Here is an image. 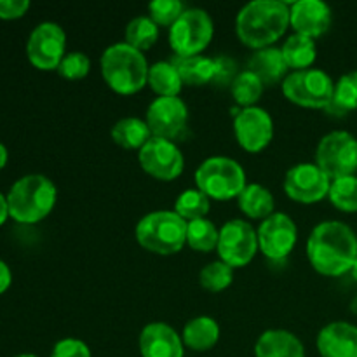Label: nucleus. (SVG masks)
I'll return each mask as SVG.
<instances>
[{
	"mask_svg": "<svg viewBox=\"0 0 357 357\" xmlns=\"http://www.w3.org/2000/svg\"><path fill=\"white\" fill-rule=\"evenodd\" d=\"M307 258L316 272L328 278H340L354 267L357 260V236L338 220L316 225L307 241Z\"/></svg>",
	"mask_w": 357,
	"mask_h": 357,
	"instance_id": "f257e3e1",
	"label": "nucleus"
},
{
	"mask_svg": "<svg viewBox=\"0 0 357 357\" xmlns=\"http://www.w3.org/2000/svg\"><path fill=\"white\" fill-rule=\"evenodd\" d=\"M289 28V3L281 0H253L239 10L236 33L246 47H272Z\"/></svg>",
	"mask_w": 357,
	"mask_h": 357,
	"instance_id": "f03ea898",
	"label": "nucleus"
},
{
	"mask_svg": "<svg viewBox=\"0 0 357 357\" xmlns=\"http://www.w3.org/2000/svg\"><path fill=\"white\" fill-rule=\"evenodd\" d=\"M58 199L54 181L44 174H26L10 187L7 194L9 216L17 223L33 225L52 213Z\"/></svg>",
	"mask_w": 357,
	"mask_h": 357,
	"instance_id": "7ed1b4c3",
	"label": "nucleus"
},
{
	"mask_svg": "<svg viewBox=\"0 0 357 357\" xmlns=\"http://www.w3.org/2000/svg\"><path fill=\"white\" fill-rule=\"evenodd\" d=\"M101 75L105 82L117 94H136L146 86L150 65L142 51L126 42H117L101 54Z\"/></svg>",
	"mask_w": 357,
	"mask_h": 357,
	"instance_id": "20e7f679",
	"label": "nucleus"
},
{
	"mask_svg": "<svg viewBox=\"0 0 357 357\" xmlns=\"http://www.w3.org/2000/svg\"><path fill=\"white\" fill-rule=\"evenodd\" d=\"M135 236L139 246L150 253L176 255L187 244V222L174 211H153L139 220Z\"/></svg>",
	"mask_w": 357,
	"mask_h": 357,
	"instance_id": "39448f33",
	"label": "nucleus"
},
{
	"mask_svg": "<svg viewBox=\"0 0 357 357\" xmlns=\"http://www.w3.org/2000/svg\"><path fill=\"white\" fill-rule=\"evenodd\" d=\"M199 190L215 201L237 199L248 185L246 173L236 159L223 155L208 157L195 171Z\"/></svg>",
	"mask_w": 357,
	"mask_h": 357,
	"instance_id": "423d86ee",
	"label": "nucleus"
},
{
	"mask_svg": "<svg viewBox=\"0 0 357 357\" xmlns=\"http://www.w3.org/2000/svg\"><path fill=\"white\" fill-rule=\"evenodd\" d=\"M282 86L286 100L298 107L326 110L333 101L335 82L324 70L307 68L298 72H289Z\"/></svg>",
	"mask_w": 357,
	"mask_h": 357,
	"instance_id": "0eeeda50",
	"label": "nucleus"
},
{
	"mask_svg": "<svg viewBox=\"0 0 357 357\" xmlns=\"http://www.w3.org/2000/svg\"><path fill=\"white\" fill-rule=\"evenodd\" d=\"M215 35V24L204 9H185L176 23L169 28V44L174 56L190 58L201 56L211 44Z\"/></svg>",
	"mask_w": 357,
	"mask_h": 357,
	"instance_id": "6e6552de",
	"label": "nucleus"
},
{
	"mask_svg": "<svg viewBox=\"0 0 357 357\" xmlns=\"http://www.w3.org/2000/svg\"><path fill=\"white\" fill-rule=\"evenodd\" d=\"M316 164L331 178L357 173V138L349 131H331L323 136L316 149Z\"/></svg>",
	"mask_w": 357,
	"mask_h": 357,
	"instance_id": "1a4fd4ad",
	"label": "nucleus"
},
{
	"mask_svg": "<svg viewBox=\"0 0 357 357\" xmlns=\"http://www.w3.org/2000/svg\"><path fill=\"white\" fill-rule=\"evenodd\" d=\"M216 251L220 260L229 267H246L258 251L257 230L246 220H230L220 229Z\"/></svg>",
	"mask_w": 357,
	"mask_h": 357,
	"instance_id": "9d476101",
	"label": "nucleus"
},
{
	"mask_svg": "<svg viewBox=\"0 0 357 357\" xmlns=\"http://www.w3.org/2000/svg\"><path fill=\"white\" fill-rule=\"evenodd\" d=\"M66 54V33L58 23L44 21L37 24L26 42V56L38 70H58Z\"/></svg>",
	"mask_w": 357,
	"mask_h": 357,
	"instance_id": "9b49d317",
	"label": "nucleus"
},
{
	"mask_svg": "<svg viewBox=\"0 0 357 357\" xmlns=\"http://www.w3.org/2000/svg\"><path fill=\"white\" fill-rule=\"evenodd\" d=\"M282 187L291 201L314 204L328 197L331 178L316 162H300L289 167Z\"/></svg>",
	"mask_w": 357,
	"mask_h": 357,
	"instance_id": "f8f14e48",
	"label": "nucleus"
},
{
	"mask_svg": "<svg viewBox=\"0 0 357 357\" xmlns=\"http://www.w3.org/2000/svg\"><path fill=\"white\" fill-rule=\"evenodd\" d=\"M258 250L268 260H284L295 250L298 239V229L291 216L286 213H274L260 223L257 230Z\"/></svg>",
	"mask_w": 357,
	"mask_h": 357,
	"instance_id": "ddd939ff",
	"label": "nucleus"
},
{
	"mask_svg": "<svg viewBox=\"0 0 357 357\" xmlns=\"http://www.w3.org/2000/svg\"><path fill=\"white\" fill-rule=\"evenodd\" d=\"M138 162L146 174L162 181L176 180L185 167L183 153L176 143L155 136L138 152Z\"/></svg>",
	"mask_w": 357,
	"mask_h": 357,
	"instance_id": "4468645a",
	"label": "nucleus"
},
{
	"mask_svg": "<svg viewBox=\"0 0 357 357\" xmlns=\"http://www.w3.org/2000/svg\"><path fill=\"white\" fill-rule=\"evenodd\" d=\"M236 139L246 152L258 153L274 138V121L261 107L243 108L234 117Z\"/></svg>",
	"mask_w": 357,
	"mask_h": 357,
	"instance_id": "2eb2a0df",
	"label": "nucleus"
},
{
	"mask_svg": "<svg viewBox=\"0 0 357 357\" xmlns=\"http://www.w3.org/2000/svg\"><path fill=\"white\" fill-rule=\"evenodd\" d=\"M152 136L173 142L188 122V108L180 96H157L149 105L145 117Z\"/></svg>",
	"mask_w": 357,
	"mask_h": 357,
	"instance_id": "dca6fc26",
	"label": "nucleus"
},
{
	"mask_svg": "<svg viewBox=\"0 0 357 357\" xmlns=\"http://www.w3.org/2000/svg\"><path fill=\"white\" fill-rule=\"evenodd\" d=\"M331 21L333 13L323 0H296L289 6V24L295 33L314 40L330 30Z\"/></svg>",
	"mask_w": 357,
	"mask_h": 357,
	"instance_id": "f3484780",
	"label": "nucleus"
},
{
	"mask_svg": "<svg viewBox=\"0 0 357 357\" xmlns=\"http://www.w3.org/2000/svg\"><path fill=\"white\" fill-rule=\"evenodd\" d=\"M142 357H183L185 345L174 328L166 323H150L139 333Z\"/></svg>",
	"mask_w": 357,
	"mask_h": 357,
	"instance_id": "a211bd4d",
	"label": "nucleus"
},
{
	"mask_svg": "<svg viewBox=\"0 0 357 357\" xmlns=\"http://www.w3.org/2000/svg\"><path fill=\"white\" fill-rule=\"evenodd\" d=\"M316 344L323 357H357V326L333 321L319 331Z\"/></svg>",
	"mask_w": 357,
	"mask_h": 357,
	"instance_id": "6ab92c4d",
	"label": "nucleus"
},
{
	"mask_svg": "<svg viewBox=\"0 0 357 357\" xmlns=\"http://www.w3.org/2000/svg\"><path fill=\"white\" fill-rule=\"evenodd\" d=\"M248 70L253 72L264 82V86L282 84L289 75V68L284 61L281 47H274V45L255 51L248 61Z\"/></svg>",
	"mask_w": 357,
	"mask_h": 357,
	"instance_id": "aec40b11",
	"label": "nucleus"
},
{
	"mask_svg": "<svg viewBox=\"0 0 357 357\" xmlns=\"http://www.w3.org/2000/svg\"><path fill=\"white\" fill-rule=\"evenodd\" d=\"M257 357H305V347L295 333L288 330H267L255 345Z\"/></svg>",
	"mask_w": 357,
	"mask_h": 357,
	"instance_id": "412c9836",
	"label": "nucleus"
},
{
	"mask_svg": "<svg viewBox=\"0 0 357 357\" xmlns=\"http://www.w3.org/2000/svg\"><path fill=\"white\" fill-rule=\"evenodd\" d=\"M185 347L195 352L211 351L220 340V324L209 316H199L188 321L181 331Z\"/></svg>",
	"mask_w": 357,
	"mask_h": 357,
	"instance_id": "4be33fe9",
	"label": "nucleus"
},
{
	"mask_svg": "<svg viewBox=\"0 0 357 357\" xmlns=\"http://www.w3.org/2000/svg\"><path fill=\"white\" fill-rule=\"evenodd\" d=\"M237 204H239L241 211L251 220H261L268 218L274 215L275 201L272 192L267 187L260 183H248L241 195L237 197Z\"/></svg>",
	"mask_w": 357,
	"mask_h": 357,
	"instance_id": "5701e85b",
	"label": "nucleus"
},
{
	"mask_svg": "<svg viewBox=\"0 0 357 357\" xmlns=\"http://www.w3.org/2000/svg\"><path fill=\"white\" fill-rule=\"evenodd\" d=\"M112 139L126 150H142L153 138L146 121L138 117H124L112 128Z\"/></svg>",
	"mask_w": 357,
	"mask_h": 357,
	"instance_id": "b1692460",
	"label": "nucleus"
},
{
	"mask_svg": "<svg viewBox=\"0 0 357 357\" xmlns=\"http://www.w3.org/2000/svg\"><path fill=\"white\" fill-rule=\"evenodd\" d=\"M281 51L282 56H284L286 65H288V68L293 70V72L312 68L317 56L316 40L300 33H293L291 37L286 38Z\"/></svg>",
	"mask_w": 357,
	"mask_h": 357,
	"instance_id": "393cba45",
	"label": "nucleus"
},
{
	"mask_svg": "<svg viewBox=\"0 0 357 357\" xmlns=\"http://www.w3.org/2000/svg\"><path fill=\"white\" fill-rule=\"evenodd\" d=\"M146 86H150L157 96H180L183 80L173 61H157L150 65Z\"/></svg>",
	"mask_w": 357,
	"mask_h": 357,
	"instance_id": "a878e982",
	"label": "nucleus"
},
{
	"mask_svg": "<svg viewBox=\"0 0 357 357\" xmlns=\"http://www.w3.org/2000/svg\"><path fill=\"white\" fill-rule=\"evenodd\" d=\"M173 65L180 72L183 84L188 86H206L215 80V59L208 56H190V58H178L174 56Z\"/></svg>",
	"mask_w": 357,
	"mask_h": 357,
	"instance_id": "bb28decb",
	"label": "nucleus"
},
{
	"mask_svg": "<svg viewBox=\"0 0 357 357\" xmlns=\"http://www.w3.org/2000/svg\"><path fill=\"white\" fill-rule=\"evenodd\" d=\"M352 110H357V70L344 73L335 82L333 101L326 108L331 115H345Z\"/></svg>",
	"mask_w": 357,
	"mask_h": 357,
	"instance_id": "cd10ccee",
	"label": "nucleus"
},
{
	"mask_svg": "<svg viewBox=\"0 0 357 357\" xmlns=\"http://www.w3.org/2000/svg\"><path fill=\"white\" fill-rule=\"evenodd\" d=\"M211 208V199L202 194L197 187L183 190L174 201V213L180 215L185 222L206 218Z\"/></svg>",
	"mask_w": 357,
	"mask_h": 357,
	"instance_id": "c85d7f7f",
	"label": "nucleus"
},
{
	"mask_svg": "<svg viewBox=\"0 0 357 357\" xmlns=\"http://www.w3.org/2000/svg\"><path fill=\"white\" fill-rule=\"evenodd\" d=\"M264 82L255 75L250 70H243L236 75V79L230 84V91H232V96L236 100V103H239L243 108L248 107H257L258 100L264 94Z\"/></svg>",
	"mask_w": 357,
	"mask_h": 357,
	"instance_id": "c756f323",
	"label": "nucleus"
},
{
	"mask_svg": "<svg viewBox=\"0 0 357 357\" xmlns=\"http://www.w3.org/2000/svg\"><path fill=\"white\" fill-rule=\"evenodd\" d=\"M159 40V26L149 16L132 17L126 26V44L138 51H146L153 47Z\"/></svg>",
	"mask_w": 357,
	"mask_h": 357,
	"instance_id": "7c9ffc66",
	"label": "nucleus"
},
{
	"mask_svg": "<svg viewBox=\"0 0 357 357\" xmlns=\"http://www.w3.org/2000/svg\"><path fill=\"white\" fill-rule=\"evenodd\" d=\"M220 230L208 218L187 222V244L195 251L209 253L218 246Z\"/></svg>",
	"mask_w": 357,
	"mask_h": 357,
	"instance_id": "2f4dec72",
	"label": "nucleus"
},
{
	"mask_svg": "<svg viewBox=\"0 0 357 357\" xmlns=\"http://www.w3.org/2000/svg\"><path fill=\"white\" fill-rule=\"evenodd\" d=\"M328 199L338 211L357 213V174L331 180Z\"/></svg>",
	"mask_w": 357,
	"mask_h": 357,
	"instance_id": "473e14b6",
	"label": "nucleus"
},
{
	"mask_svg": "<svg viewBox=\"0 0 357 357\" xmlns=\"http://www.w3.org/2000/svg\"><path fill=\"white\" fill-rule=\"evenodd\" d=\"M234 281V268L223 264L222 260L211 261L206 265L199 274V282L202 288L209 293H222L232 284Z\"/></svg>",
	"mask_w": 357,
	"mask_h": 357,
	"instance_id": "72a5a7b5",
	"label": "nucleus"
},
{
	"mask_svg": "<svg viewBox=\"0 0 357 357\" xmlns=\"http://www.w3.org/2000/svg\"><path fill=\"white\" fill-rule=\"evenodd\" d=\"M185 13L180 0H153L149 3V17L157 26H173L178 17Z\"/></svg>",
	"mask_w": 357,
	"mask_h": 357,
	"instance_id": "f704fd0d",
	"label": "nucleus"
},
{
	"mask_svg": "<svg viewBox=\"0 0 357 357\" xmlns=\"http://www.w3.org/2000/svg\"><path fill=\"white\" fill-rule=\"evenodd\" d=\"M91 70V59L89 56L84 52L73 51L66 52L65 58L61 59L58 66V73L66 80H80L87 77Z\"/></svg>",
	"mask_w": 357,
	"mask_h": 357,
	"instance_id": "c9c22d12",
	"label": "nucleus"
},
{
	"mask_svg": "<svg viewBox=\"0 0 357 357\" xmlns=\"http://www.w3.org/2000/svg\"><path fill=\"white\" fill-rule=\"evenodd\" d=\"M51 357H91V349L79 338H63L54 344Z\"/></svg>",
	"mask_w": 357,
	"mask_h": 357,
	"instance_id": "e433bc0d",
	"label": "nucleus"
},
{
	"mask_svg": "<svg viewBox=\"0 0 357 357\" xmlns=\"http://www.w3.org/2000/svg\"><path fill=\"white\" fill-rule=\"evenodd\" d=\"M236 63L227 56H220L215 58V80L216 84H232L236 79Z\"/></svg>",
	"mask_w": 357,
	"mask_h": 357,
	"instance_id": "4c0bfd02",
	"label": "nucleus"
},
{
	"mask_svg": "<svg viewBox=\"0 0 357 357\" xmlns=\"http://www.w3.org/2000/svg\"><path fill=\"white\" fill-rule=\"evenodd\" d=\"M30 9L28 0H0V20H17Z\"/></svg>",
	"mask_w": 357,
	"mask_h": 357,
	"instance_id": "58836bf2",
	"label": "nucleus"
},
{
	"mask_svg": "<svg viewBox=\"0 0 357 357\" xmlns=\"http://www.w3.org/2000/svg\"><path fill=\"white\" fill-rule=\"evenodd\" d=\"M10 282H13V272L6 261L0 260V295H3L10 288Z\"/></svg>",
	"mask_w": 357,
	"mask_h": 357,
	"instance_id": "ea45409f",
	"label": "nucleus"
},
{
	"mask_svg": "<svg viewBox=\"0 0 357 357\" xmlns=\"http://www.w3.org/2000/svg\"><path fill=\"white\" fill-rule=\"evenodd\" d=\"M7 218H10L9 204H7V195H3L2 192H0V227L7 222Z\"/></svg>",
	"mask_w": 357,
	"mask_h": 357,
	"instance_id": "a19ab883",
	"label": "nucleus"
},
{
	"mask_svg": "<svg viewBox=\"0 0 357 357\" xmlns=\"http://www.w3.org/2000/svg\"><path fill=\"white\" fill-rule=\"evenodd\" d=\"M7 160H9V152H7L6 145H2V143H0V169H3V167H6Z\"/></svg>",
	"mask_w": 357,
	"mask_h": 357,
	"instance_id": "79ce46f5",
	"label": "nucleus"
},
{
	"mask_svg": "<svg viewBox=\"0 0 357 357\" xmlns=\"http://www.w3.org/2000/svg\"><path fill=\"white\" fill-rule=\"evenodd\" d=\"M351 275H352V278H354V281L357 282V260L354 261V267H352V271H351Z\"/></svg>",
	"mask_w": 357,
	"mask_h": 357,
	"instance_id": "37998d69",
	"label": "nucleus"
},
{
	"mask_svg": "<svg viewBox=\"0 0 357 357\" xmlns=\"http://www.w3.org/2000/svg\"><path fill=\"white\" fill-rule=\"evenodd\" d=\"M16 357H37V356H33V354H20V356H16Z\"/></svg>",
	"mask_w": 357,
	"mask_h": 357,
	"instance_id": "c03bdc74",
	"label": "nucleus"
}]
</instances>
